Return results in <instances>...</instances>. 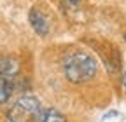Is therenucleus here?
Listing matches in <instances>:
<instances>
[{
    "instance_id": "1",
    "label": "nucleus",
    "mask_w": 126,
    "mask_h": 122,
    "mask_svg": "<svg viewBox=\"0 0 126 122\" xmlns=\"http://www.w3.org/2000/svg\"><path fill=\"white\" fill-rule=\"evenodd\" d=\"M65 77L74 84H82L96 75V61L84 51H74L63 59Z\"/></svg>"
},
{
    "instance_id": "2",
    "label": "nucleus",
    "mask_w": 126,
    "mask_h": 122,
    "mask_svg": "<svg viewBox=\"0 0 126 122\" xmlns=\"http://www.w3.org/2000/svg\"><path fill=\"white\" fill-rule=\"evenodd\" d=\"M40 113V101L35 96H21L7 112V122H35Z\"/></svg>"
},
{
    "instance_id": "3",
    "label": "nucleus",
    "mask_w": 126,
    "mask_h": 122,
    "mask_svg": "<svg viewBox=\"0 0 126 122\" xmlns=\"http://www.w3.org/2000/svg\"><path fill=\"white\" fill-rule=\"evenodd\" d=\"M28 18H30V24L33 26V30H35L39 35H46L47 32H49V23H47L46 14L42 11H39L37 7H33V9L30 11Z\"/></svg>"
},
{
    "instance_id": "4",
    "label": "nucleus",
    "mask_w": 126,
    "mask_h": 122,
    "mask_svg": "<svg viewBox=\"0 0 126 122\" xmlns=\"http://www.w3.org/2000/svg\"><path fill=\"white\" fill-rule=\"evenodd\" d=\"M14 75H7V73H0V105L7 103L12 91H14Z\"/></svg>"
},
{
    "instance_id": "5",
    "label": "nucleus",
    "mask_w": 126,
    "mask_h": 122,
    "mask_svg": "<svg viewBox=\"0 0 126 122\" xmlns=\"http://www.w3.org/2000/svg\"><path fill=\"white\" fill-rule=\"evenodd\" d=\"M40 122H67V119L63 117L58 110H54V108H49L44 115H42V119H40Z\"/></svg>"
},
{
    "instance_id": "6",
    "label": "nucleus",
    "mask_w": 126,
    "mask_h": 122,
    "mask_svg": "<svg viewBox=\"0 0 126 122\" xmlns=\"http://www.w3.org/2000/svg\"><path fill=\"white\" fill-rule=\"evenodd\" d=\"M65 2H67V4H70V5H75V4L81 2V0H65Z\"/></svg>"
},
{
    "instance_id": "7",
    "label": "nucleus",
    "mask_w": 126,
    "mask_h": 122,
    "mask_svg": "<svg viewBox=\"0 0 126 122\" xmlns=\"http://www.w3.org/2000/svg\"><path fill=\"white\" fill-rule=\"evenodd\" d=\"M123 85H124V89H126V73H124V77H123Z\"/></svg>"
},
{
    "instance_id": "8",
    "label": "nucleus",
    "mask_w": 126,
    "mask_h": 122,
    "mask_svg": "<svg viewBox=\"0 0 126 122\" xmlns=\"http://www.w3.org/2000/svg\"><path fill=\"white\" fill-rule=\"evenodd\" d=\"M124 40H126V35H124Z\"/></svg>"
}]
</instances>
